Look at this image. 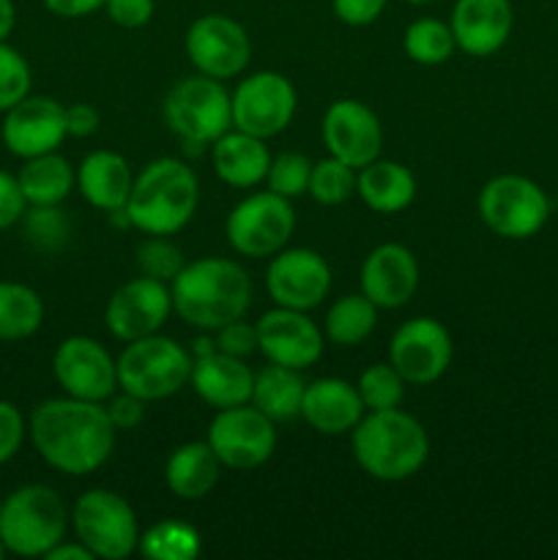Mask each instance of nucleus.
Masks as SVG:
<instances>
[{"label": "nucleus", "mask_w": 558, "mask_h": 560, "mask_svg": "<svg viewBox=\"0 0 558 560\" xmlns=\"http://www.w3.org/2000/svg\"><path fill=\"white\" fill-rule=\"evenodd\" d=\"M5 556H9V552H5V547H3V541H0V560H3Z\"/></svg>", "instance_id": "nucleus-52"}, {"label": "nucleus", "mask_w": 558, "mask_h": 560, "mask_svg": "<svg viewBox=\"0 0 558 560\" xmlns=\"http://www.w3.org/2000/svg\"><path fill=\"white\" fill-rule=\"evenodd\" d=\"M27 211V202L22 197L20 180L16 175L0 170V233L14 228L16 222H22Z\"/></svg>", "instance_id": "nucleus-45"}, {"label": "nucleus", "mask_w": 558, "mask_h": 560, "mask_svg": "<svg viewBox=\"0 0 558 560\" xmlns=\"http://www.w3.org/2000/svg\"><path fill=\"white\" fill-rule=\"evenodd\" d=\"M69 137L66 131V107L49 96L27 93L22 102L3 113L0 140L5 151L16 159H33L42 153H53Z\"/></svg>", "instance_id": "nucleus-17"}, {"label": "nucleus", "mask_w": 558, "mask_h": 560, "mask_svg": "<svg viewBox=\"0 0 558 560\" xmlns=\"http://www.w3.org/2000/svg\"><path fill=\"white\" fill-rule=\"evenodd\" d=\"M137 552L151 560H195L202 552L200 530L181 520H162L142 530Z\"/></svg>", "instance_id": "nucleus-33"}, {"label": "nucleus", "mask_w": 558, "mask_h": 560, "mask_svg": "<svg viewBox=\"0 0 558 560\" xmlns=\"http://www.w3.org/2000/svg\"><path fill=\"white\" fill-rule=\"evenodd\" d=\"M184 266V255L170 241V235H148L140 244V249H137V268H140V273L159 279V282L170 284Z\"/></svg>", "instance_id": "nucleus-37"}, {"label": "nucleus", "mask_w": 558, "mask_h": 560, "mask_svg": "<svg viewBox=\"0 0 558 560\" xmlns=\"http://www.w3.org/2000/svg\"><path fill=\"white\" fill-rule=\"evenodd\" d=\"M377 326V306L364 293H350L334 301L323 320L328 342L339 348H356L364 342Z\"/></svg>", "instance_id": "nucleus-32"}, {"label": "nucleus", "mask_w": 558, "mask_h": 560, "mask_svg": "<svg viewBox=\"0 0 558 560\" xmlns=\"http://www.w3.org/2000/svg\"><path fill=\"white\" fill-rule=\"evenodd\" d=\"M186 58L197 74L233 80L249 66L252 42L241 22L228 14H202L186 31Z\"/></svg>", "instance_id": "nucleus-14"}, {"label": "nucleus", "mask_w": 558, "mask_h": 560, "mask_svg": "<svg viewBox=\"0 0 558 560\" xmlns=\"http://www.w3.org/2000/svg\"><path fill=\"white\" fill-rule=\"evenodd\" d=\"M364 413L367 408L356 383L342 381V377H321V381L306 383L301 419L321 435H350Z\"/></svg>", "instance_id": "nucleus-23"}, {"label": "nucleus", "mask_w": 558, "mask_h": 560, "mask_svg": "<svg viewBox=\"0 0 558 560\" xmlns=\"http://www.w3.org/2000/svg\"><path fill=\"white\" fill-rule=\"evenodd\" d=\"M230 102H233V129L271 140L293 124L299 93L293 82L279 71H257L239 82L235 93H230Z\"/></svg>", "instance_id": "nucleus-12"}, {"label": "nucleus", "mask_w": 558, "mask_h": 560, "mask_svg": "<svg viewBox=\"0 0 558 560\" xmlns=\"http://www.w3.org/2000/svg\"><path fill=\"white\" fill-rule=\"evenodd\" d=\"M42 3L49 14L60 16V20H82V16H91L93 11L104 9L107 0H42Z\"/></svg>", "instance_id": "nucleus-48"}, {"label": "nucleus", "mask_w": 558, "mask_h": 560, "mask_svg": "<svg viewBox=\"0 0 558 560\" xmlns=\"http://www.w3.org/2000/svg\"><path fill=\"white\" fill-rule=\"evenodd\" d=\"M104 408H107V416H109V421H113L115 430L131 432V430H137L142 421H146L148 402H146V399L135 397V394L120 392V394H113V397H109V402L104 405Z\"/></svg>", "instance_id": "nucleus-43"}, {"label": "nucleus", "mask_w": 558, "mask_h": 560, "mask_svg": "<svg viewBox=\"0 0 558 560\" xmlns=\"http://www.w3.org/2000/svg\"><path fill=\"white\" fill-rule=\"evenodd\" d=\"M224 465L208 446V441H191L175 448L164 468L170 492L181 501H202L219 485Z\"/></svg>", "instance_id": "nucleus-28"}, {"label": "nucleus", "mask_w": 558, "mask_h": 560, "mask_svg": "<svg viewBox=\"0 0 558 560\" xmlns=\"http://www.w3.org/2000/svg\"><path fill=\"white\" fill-rule=\"evenodd\" d=\"M208 446L224 468L255 470L277 452V424L255 405L217 410L208 424Z\"/></svg>", "instance_id": "nucleus-11"}, {"label": "nucleus", "mask_w": 558, "mask_h": 560, "mask_svg": "<svg viewBox=\"0 0 558 560\" xmlns=\"http://www.w3.org/2000/svg\"><path fill=\"white\" fill-rule=\"evenodd\" d=\"M356 173L350 164L339 162V159L326 156L321 162H312L310 189L306 195L321 206H342L356 195Z\"/></svg>", "instance_id": "nucleus-35"}, {"label": "nucleus", "mask_w": 558, "mask_h": 560, "mask_svg": "<svg viewBox=\"0 0 558 560\" xmlns=\"http://www.w3.org/2000/svg\"><path fill=\"white\" fill-rule=\"evenodd\" d=\"M16 27V5L14 0H0V42H9Z\"/></svg>", "instance_id": "nucleus-50"}, {"label": "nucleus", "mask_w": 558, "mask_h": 560, "mask_svg": "<svg viewBox=\"0 0 558 560\" xmlns=\"http://www.w3.org/2000/svg\"><path fill=\"white\" fill-rule=\"evenodd\" d=\"M405 386L408 383L403 381V375L388 361L386 364L367 366L359 381H356V388H359V397L367 410L399 408L405 399Z\"/></svg>", "instance_id": "nucleus-36"}, {"label": "nucleus", "mask_w": 558, "mask_h": 560, "mask_svg": "<svg viewBox=\"0 0 558 560\" xmlns=\"http://www.w3.org/2000/svg\"><path fill=\"white\" fill-rule=\"evenodd\" d=\"M211 162L213 173L222 184L233 186V189H252V186L266 180L268 167H271V153L260 137L230 129L211 142Z\"/></svg>", "instance_id": "nucleus-25"}, {"label": "nucleus", "mask_w": 558, "mask_h": 560, "mask_svg": "<svg viewBox=\"0 0 558 560\" xmlns=\"http://www.w3.org/2000/svg\"><path fill=\"white\" fill-rule=\"evenodd\" d=\"M419 260L405 244L388 241L375 246L361 262V293L377 306V310H403L419 290Z\"/></svg>", "instance_id": "nucleus-21"}, {"label": "nucleus", "mask_w": 558, "mask_h": 560, "mask_svg": "<svg viewBox=\"0 0 558 560\" xmlns=\"http://www.w3.org/2000/svg\"><path fill=\"white\" fill-rule=\"evenodd\" d=\"M449 25L460 52L490 58L512 36L514 11L509 0H457Z\"/></svg>", "instance_id": "nucleus-22"}, {"label": "nucleus", "mask_w": 558, "mask_h": 560, "mask_svg": "<svg viewBox=\"0 0 558 560\" xmlns=\"http://www.w3.org/2000/svg\"><path fill=\"white\" fill-rule=\"evenodd\" d=\"M479 217L490 233L507 241H525L542 233L550 219V200L536 180L503 173L487 180L479 191Z\"/></svg>", "instance_id": "nucleus-9"}, {"label": "nucleus", "mask_w": 558, "mask_h": 560, "mask_svg": "<svg viewBox=\"0 0 558 560\" xmlns=\"http://www.w3.org/2000/svg\"><path fill=\"white\" fill-rule=\"evenodd\" d=\"M350 446L359 468L386 485L416 476L430 457L425 424L399 408L367 410L350 432Z\"/></svg>", "instance_id": "nucleus-3"}, {"label": "nucleus", "mask_w": 558, "mask_h": 560, "mask_svg": "<svg viewBox=\"0 0 558 560\" xmlns=\"http://www.w3.org/2000/svg\"><path fill=\"white\" fill-rule=\"evenodd\" d=\"M44 323V301L31 284L0 282V342L31 339Z\"/></svg>", "instance_id": "nucleus-31"}, {"label": "nucleus", "mask_w": 558, "mask_h": 560, "mask_svg": "<svg viewBox=\"0 0 558 560\" xmlns=\"http://www.w3.org/2000/svg\"><path fill=\"white\" fill-rule=\"evenodd\" d=\"M323 145L328 156L361 170L364 164L375 162L383 148V126L377 115L367 104L356 98H337L326 109L321 124Z\"/></svg>", "instance_id": "nucleus-20"}, {"label": "nucleus", "mask_w": 558, "mask_h": 560, "mask_svg": "<svg viewBox=\"0 0 558 560\" xmlns=\"http://www.w3.org/2000/svg\"><path fill=\"white\" fill-rule=\"evenodd\" d=\"M266 290L277 306L310 312L321 306L332 290V268L315 249L284 246L268 262Z\"/></svg>", "instance_id": "nucleus-18"}, {"label": "nucleus", "mask_w": 558, "mask_h": 560, "mask_svg": "<svg viewBox=\"0 0 558 560\" xmlns=\"http://www.w3.org/2000/svg\"><path fill=\"white\" fill-rule=\"evenodd\" d=\"M405 3H410V5H425V3H432V0H405Z\"/></svg>", "instance_id": "nucleus-51"}, {"label": "nucleus", "mask_w": 558, "mask_h": 560, "mask_svg": "<svg viewBox=\"0 0 558 560\" xmlns=\"http://www.w3.org/2000/svg\"><path fill=\"white\" fill-rule=\"evenodd\" d=\"M31 66L20 49L9 42H0V113L14 107L31 93Z\"/></svg>", "instance_id": "nucleus-40"}, {"label": "nucleus", "mask_w": 558, "mask_h": 560, "mask_svg": "<svg viewBox=\"0 0 558 560\" xmlns=\"http://www.w3.org/2000/svg\"><path fill=\"white\" fill-rule=\"evenodd\" d=\"M403 49L414 63L419 66H441L457 49L454 33L449 22L435 20V16H421L410 22L403 33Z\"/></svg>", "instance_id": "nucleus-34"}, {"label": "nucleus", "mask_w": 558, "mask_h": 560, "mask_svg": "<svg viewBox=\"0 0 558 560\" xmlns=\"http://www.w3.org/2000/svg\"><path fill=\"white\" fill-rule=\"evenodd\" d=\"M356 195L375 213H399L416 200V178L405 164L377 156L356 173Z\"/></svg>", "instance_id": "nucleus-27"}, {"label": "nucleus", "mask_w": 558, "mask_h": 560, "mask_svg": "<svg viewBox=\"0 0 558 560\" xmlns=\"http://www.w3.org/2000/svg\"><path fill=\"white\" fill-rule=\"evenodd\" d=\"M115 364H118L120 392L135 394L146 402H159L189 386L195 355L175 339L151 334L126 342Z\"/></svg>", "instance_id": "nucleus-7"}, {"label": "nucleus", "mask_w": 558, "mask_h": 560, "mask_svg": "<svg viewBox=\"0 0 558 560\" xmlns=\"http://www.w3.org/2000/svg\"><path fill=\"white\" fill-rule=\"evenodd\" d=\"M454 342L449 328L435 317H410L388 342V364L408 386H430L446 375Z\"/></svg>", "instance_id": "nucleus-13"}, {"label": "nucleus", "mask_w": 558, "mask_h": 560, "mask_svg": "<svg viewBox=\"0 0 558 560\" xmlns=\"http://www.w3.org/2000/svg\"><path fill=\"white\" fill-rule=\"evenodd\" d=\"M0 506H3V495H0Z\"/></svg>", "instance_id": "nucleus-53"}, {"label": "nucleus", "mask_w": 558, "mask_h": 560, "mask_svg": "<svg viewBox=\"0 0 558 560\" xmlns=\"http://www.w3.org/2000/svg\"><path fill=\"white\" fill-rule=\"evenodd\" d=\"M27 438V419L9 399H0V465L11 463L22 452Z\"/></svg>", "instance_id": "nucleus-41"}, {"label": "nucleus", "mask_w": 558, "mask_h": 560, "mask_svg": "<svg viewBox=\"0 0 558 560\" xmlns=\"http://www.w3.org/2000/svg\"><path fill=\"white\" fill-rule=\"evenodd\" d=\"M98 124H102V115L93 104L77 102L66 107V131L69 137H91L98 131Z\"/></svg>", "instance_id": "nucleus-47"}, {"label": "nucleus", "mask_w": 558, "mask_h": 560, "mask_svg": "<svg viewBox=\"0 0 558 560\" xmlns=\"http://www.w3.org/2000/svg\"><path fill=\"white\" fill-rule=\"evenodd\" d=\"M135 186L129 162L115 151H93L77 167V191L96 211H118Z\"/></svg>", "instance_id": "nucleus-26"}, {"label": "nucleus", "mask_w": 558, "mask_h": 560, "mask_svg": "<svg viewBox=\"0 0 558 560\" xmlns=\"http://www.w3.org/2000/svg\"><path fill=\"white\" fill-rule=\"evenodd\" d=\"M27 206H60L77 189V170L58 151L25 159L16 173Z\"/></svg>", "instance_id": "nucleus-30"}, {"label": "nucleus", "mask_w": 558, "mask_h": 560, "mask_svg": "<svg viewBox=\"0 0 558 560\" xmlns=\"http://www.w3.org/2000/svg\"><path fill=\"white\" fill-rule=\"evenodd\" d=\"M71 512L63 498L47 485H25L3 498L0 506V541L9 556L47 558L66 539Z\"/></svg>", "instance_id": "nucleus-5"}, {"label": "nucleus", "mask_w": 558, "mask_h": 560, "mask_svg": "<svg viewBox=\"0 0 558 560\" xmlns=\"http://www.w3.org/2000/svg\"><path fill=\"white\" fill-rule=\"evenodd\" d=\"M310 175H312V162L304 153H279L271 159V167H268L266 184L268 189L277 191V195L295 200V197L306 195L310 189Z\"/></svg>", "instance_id": "nucleus-39"}, {"label": "nucleus", "mask_w": 558, "mask_h": 560, "mask_svg": "<svg viewBox=\"0 0 558 560\" xmlns=\"http://www.w3.org/2000/svg\"><path fill=\"white\" fill-rule=\"evenodd\" d=\"M217 350H222V353L228 355H235V359H249L252 353L257 350V326H252V323H246L244 317H239V320H230L228 326L217 328Z\"/></svg>", "instance_id": "nucleus-42"}, {"label": "nucleus", "mask_w": 558, "mask_h": 560, "mask_svg": "<svg viewBox=\"0 0 558 560\" xmlns=\"http://www.w3.org/2000/svg\"><path fill=\"white\" fill-rule=\"evenodd\" d=\"M173 312L191 328L217 331L249 312L252 279L228 257H200L170 282Z\"/></svg>", "instance_id": "nucleus-2"}, {"label": "nucleus", "mask_w": 558, "mask_h": 560, "mask_svg": "<svg viewBox=\"0 0 558 560\" xmlns=\"http://www.w3.org/2000/svg\"><path fill=\"white\" fill-rule=\"evenodd\" d=\"M388 0H332L334 16L350 27H367L381 20Z\"/></svg>", "instance_id": "nucleus-46"}, {"label": "nucleus", "mask_w": 558, "mask_h": 560, "mask_svg": "<svg viewBox=\"0 0 558 560\" xmlns=\"http://www.w3.org/2000/svg\"><path fill=\"white\" fill-rule=\"evenodd\" d=\"M22 222H25L27 238H31L38 249L55 252L69 241V217H66L58 206H27Z\"/></svg>", "instance_id": "nucleus-38"}, {"label": "nucleus", "mask_w": 558, "mask_h": 560, "mask_svg": "<svg viewBox=\"0 0 558 560\" xmlns=\"http://www.w3.org/2000/svg\"><path fill=\"white\" fill-rule=\"evenodd\" d=\"M118 430L104 402L63 394L44 399L27 419V438L38 457L63 476H88L102 468L115 448Z\"/></svg>", "instance_id": "nucleus-1"}, {"label": "nucleus", "mask_w": 558, "mask_h": 560, "mask_svg": "<svg viewBox=\"0 0 558 560\" xmlns=\"http://www.w3.org/2000/svg\"><path fill=\"white\" fill-rule=\"evenodd\" d=\"M162 115L167 129L184 142L186 151L211 148L213 140L233 129V102L222 80L195 74L184 77L164 96Z\"/></svg>", "instance_id": "nucleus-6"}, {"label": "nucleus", "mask_w": 558, "mask_h": 560, "mask_svg": "<svg viewBox=\"0 0 558 560\" xmlns=\"http://www.w3.org/2000/svg\"><path fill=\"white\" fill-rule=\"evenodd\" d=\"M47 560H96V558L91 556V550H88L82 541L63 539L60 545H55L53 550L47 552Z\"/></svg>", "instance_id": "nucleus-49"}, {"label": "nucleus", "mask_w": 558, "mask_h": 560, "mask_svg": "<svg viewBox=\"0 0 558 560\" xmlns=\"http://www.w3.org/2000/svg\"><path fill=\"white\" fill-rule=\"evenodd\" d=\"M53 375L63 394L88 402H107L118 388V364L91 337L63 339L53 353Z\"/></svg>", "instance_id": "nucleus-15"}, {"label": "nucleus", "mask_w": 558, "mask_h": 560, "mask_svg": "<svg viewBox=\"0 0 558 560\" xmlns=\"http://www.w3.org/2000/svg\"><path fill=\"white\" fill-rule=\"evenodd\" d=\"M304 377L301 370L293 366L271 364L255 372V386H252V399L260 413H266L274 424L293 421L301 416V399H304Z\"/></svg>", "instance_id": "nucleus-29"}, {"label": "nucleus", "mask_w": 558, "mask_h": 560, "mask_svg": "<svg viewBox=\"0 0 558 560\" xmlns=\"http://www.w3.org/2000/svg\"><path fill=\"white\" fill-rule=\"evenodd\" d=\"M197 202H200V184L195 170L181 159L162 156L135 175V186L126 200V217L140 233L173 238L191 222Z\"/></svg>", "instance_id": "nucleus-4"}, {"label": "nucleus", "mask_w": 558, "mask_h": 560, "mask_svg": "<svg viewBox=\"0 0 558 560\" xmlns=\"http://www.w3.org/2000/svg\"><path fill=\"white\" fill-rule=\"evenodd\" d=\"M257 326V350L271 364L293 366V370H310L323 355V331L306 312L274 306L268 310Z\"/></svg>", "instance_id": "nucleus-19"}, {"label": "nucleus", "mask_w": 558, "mask_h": 560, "mask_svg": "<svg viewBox=\"0 0 558 560\" xmlns=\"http://www.w3.org/2000/svg\"><path fill=\"white\" fill-rule=\"evenodd\" d=\"M71 530L93 558L102 560L129 558L142 534L135 509L113 490L82 492L71 506Z\"/></svg>", "instance_id": "nucleus-8"}, {"label": "nucleus", "mask_w": 558, "mask_h": 560, "mask_svg": "<svg viewBox=\"0 0 558 560\" xmlns=\"http://www.w3.org/2000/svg\"><path fill=\"white\" fill-rule=\"evenodd\" d=\"M170 312H173L170 284L140 273L109 295L107 306H104V323L115 339L135 342V339L159 334V328L167 323Z\"/></svg>", "instance_id": "nucleus-16"}, {"label": "nucleus", "mask_w": 558, "mask_h": 560, "mask_svg": "<svg viewBox=\"0 0 558 560\" xmlns=\"http://www.w3.org/2000/svg\"><path fill=\"white\" fill-rule=\"evenodd\" d=\"M189 383L208 408L228 410L249 405L255 372L246 366V359H235L222 350H213L208 355H197L195 364H191Z\"/></svg>", "instance_id": "nucleus-24"}, {"label": "nucleus", "mask_w": 558, "mask_h": 560, "mask_svg": "<svg viewBox=\"0 0 558 560\" xmlns=\"http://www.w3.org/2000/svg\"><path fill=\"white\" fill-rule=\"evenodd\" d=\"M104 11L124 31H137V27H146L153 20L156 3L153 0H107Z\"/></svg>", "instance_id": "nucleus-44"}, {"label": "nucleus", "mask_w": 558, "mask_h": 560, "mask_svg": "<svg viewBox=\"0 0 558 560\" xmlns=\"http://www.w3.org/2000/svg\"><path fill=\"white\" fill-rule=\"evenodd\" d=\"M295 230V211L288 197L277 191H255L244 197L224 222L228 244L239 255L252 260H266L288 246L290 235Z\"/></svg>", "instance_id": "nucleus-10"}]
</instances>
